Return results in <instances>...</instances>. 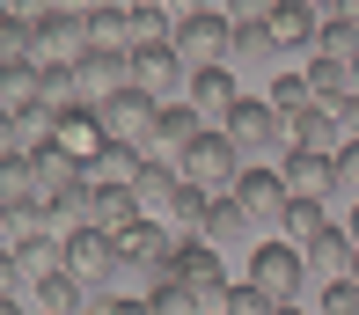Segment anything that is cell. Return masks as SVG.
Masks as SVG:
<instances>
[{
    "label": "cell",
    "mask_w": 359,
    "mask_h": 315,
    "mask_svg": "<svg viewBox=\"0 0 359 315\" xmlns=\"http://www.w3.org/2000/svg\"><path fill=\"white\" fill-rule=\"evenodd\" d=\"M176 169H184V184H198L205 198H227V191H235V176H242V154L227 147V132H198V140L184 147Z\"/></svg>",
    "instance_id": "obj_1"
},
{
    "label": "cell",
    "mask_w": 359,
    "mask_h": 315,
    "mask_svg": "<svg viewBox=\"0 0 359 315\" xmlns=\"http://www.w3.org/2000/svg\"><path fill=\"white\" fill-rule=\"evenodd\" d=\"M169 279L191 293V301H198V315H220V293H227V264H220V250H205V242H176Z\"/></svg>",
    "instance_id": "obj_2"
},
{
    "label": "cell",
    "mask_w": 359,
    "mask_h": 315,
    "mask_svg": "<svg viewBox=\"0 0 359 315\" xmlns=\"http://www.w3.org/2000/svg\"><path fill=\"white\" fill-rule=\"evenodd\" d=\"M169 52L184 59V74L227 66V15H220V8H198V15H184V22H176V37H169Z\"/></svg>",
    "instance_id": "obj_3"
},
{
    "label": "cell",
    "mask_w": 359,
    "mask_h": 315,
    "mask_svg": "<svg viewBox=\"0 0 359 315\" xmlns=\"http://www.w3.org/2000/svg\"><path fill=\"white\" fill-rule=\"evenodd\" d=\"M154 110H161V103H147L140 88H125V95H110V103H95V125H103L110 147L147 154V147H154Z\"/></svg>",
    "instance_id": "obj_4"
},
{
    "label": "cell",
    "mask_w": 359,
    "mask_h": 315,
    "mask_svg": "<svg viewBox=\"0 0 359 315\" xmlns=\"http://www.w3.org/2000/svg\"><path fill=\"white\" fill-rule=\"evenodd\" d=\"M220 132H227V147L242 154V169H250L257 154H271V147H279V110H271L264 95H242V103L227 110V125H220Z\"/></svg>",
    "instance_id": "obj_5"
},
{
    "label": "cell",
    "mask_w": 359,
    "mask_h": 315,
    "mask_svg": "<svg viewBox=\"0 0 359 315\" xmlns=\"http://www.w3.org/2000/svg\"><path fill=\"white\" fill-rule=\"evenodd\" d=\"M301 250L293 242H257L250 250V286L264 293V301H301Z\"/></svg>",
    "instance_id": "obj_6"
},
{
    "label": "cell",
    "mask_w": 359,
    "mask_h": 315,
    "mask_svg": "<svg viewBox=\"0 0 359 315\" xmlns=\"http://www.w3.org/2000/svg\"><path fill=\"white\" fill-rule=\"evenodd\" d=\"M81 52H88V15H81V8H59L52 22L29 29V59H37V66H74Z\"/></svg>",
    "instance_id": "obj_7"
},
{
    "label": "cell",
    "mask_w": 359,
    "mask_h": 315,
    "mask_svg": "<svg viewBox=\"0 0 359 315\" xmlns=\"http://www.w3.org/2000/svg\"><path fill=\"white\" fill-rule=\"evenodd\" d=\"M59 250H67V272L81 286H110L118 279V235H103V227H74Z\"/></svg>",
    "instance_id": "obj_8"
},
{
    "label": "cell",
    "mask_w": 359,
    "mask_h": 315,
    "mask_svg": "<svg viewBox=\"0 0 359 315\" xmlns=\"http://www.w3.org/2000/svg\"><path fill=\"white\" fill-rule=\"evenodd\" d=\"M74 88H81V103H110V95H125L133 88V52H81L74 59Z\"/></svg>",
    "instance_id": "obj_9"
},
{
    "label": "cell",
    "mask_w": 359,
    "mask_h": 315,
    "mask_svg": "<svg viewBox=\"0 0 359 315\" xmlns=\"http://www.w3.org/2000/svg\"><path fill=\"white\" fill-rule=\"evenodd\" d=\"M184 103H191V118H198L205 132H220V125H227V110L242 103L235 66H205V74H191V81H184Z\"/></svg>",
    "instance_id": "obj_10"
},
{
    "label": "cell",
    "mask_w": 359,
    "mask_h": 315,
    "mask_svg": "<svg viewBox=\"0 0 359 315\" xmlns=\"http://www.w3.org/2000/svg\"><path fill=\"white\" fill-rule=\"evenodd\" d=\"M279 147H286V154H337V147H345L337 110L308 103V110H293V118H279Z\"/></svg>",
    "instance_id": "obj_11"
},
{
    "label": "cell",
    "mask_w": 359,
    "mask_h": 315,
    "mask_svg": "<svg viewBox=\"0 0 359 315\" xmlns=\"http://www.w3.org/2000/svg\"><path fill=\"white\" fill-rule=\"evenodd\" d=\"M184 59L169 52V44H154V52H133V88L147 95V103H176L184 95Z\"/></svg>",
    "instance_id": "obj_12"
},
{
    "label": "cell",
    "mask_w": 359,
    "mask_h": 315,
    "mask_svg": "<svg viewBox=\"0 0 359 315\" xmlns=\"http://www.w3.org/2000/svg\"><path fill=\"white\" fill-rule=\"evenodd\" d=\"M235 206L250 213L257 227H271V220H286V184H279V169H257V161H250V169L235 176Z\"/></svg>",
    "instance_id": "obj_13"
},
{
    "label": "cell",
    "mask_w": 359,
    "mask_h": 315,
    "mask_svg": "<svg viewBox=\"0 0 359 315\" xmlns=\"http://www.w3.org/2000/svg\"><path fill=\"white\" fill-rule=\"evenodd\" d=\"M52 272H67V250H59L52 235H37V242H15V250H8V279L22 286V301H29V293H37Z\"/></svg>",
    "instance_id": "obj_14"
},
{
    "label": "cell",
    "mask_w": 359,
    "mask_h": 315,
    "mask_svg": "<svg viewBox=\"0 0 359 315\" xmlns=\"http://www.w3.org/2000/svg\"><path fill=\"white\" fill-rule=\"evenodd\" d=\"M176 191H184V169L147 154V161H140V176H133V206H140V220H161V213L176 206Z\"/></svg>",
    "instance_id": "obj_15"
},
{
    "label": "cell",
    "mask_w": 359,
    "mask_h": 315,
    "mask_svg": "<svg viewBox=\"0 0 359 315\" xmlns=\"http://www.w3.org/2000/svg\"><path fill=\"white\" fill-rule=\"evenodd\" d=\"M169 257H176V235H169L161 220H133V227L118 235V264H133V272H161Z\"/></svg>",
    "instance_id": "obj_16"
},
{
    "label": "cell",
    "mask_w": 359,
    "mask_h": 315,
    "mask_svg": "<svg viewBox=\"0 0 359 315\" xmlns=\"http://www.w3.org/2000/svg\"><path fill=\"white\" fill-rule=\"evenodd\" d=\"M198 118H191V103H184V95H176V103H161L154 110V147H147V154H154V161H184V147L191 140H198Z\"/></svg>",
    "instance_id": "obj_17"
},
{
    "label": "cell",
    "mask_w": 359,
    "mask_h": 315,
    "mask_svg": "<svg viewBox=\"0 0 359 315\" xmlns=\"http://www.w3.org/2000/svg\"><path fill=\"white\" fill-rule=\"evenodd\" d=\"M279 184H286V198H330L337 191V169H330V154H286L279 161Z\"/></svg>",
    "instance_id": "obj_18"
},
{
    "label": "cell",
    "mask_w": 359,
    "mask_h": 315,
    "mask_svg": "<svg viewBox=\"0 0 359 315\" xmlns=\"http://www.w3.org/2000/svg\"><path fill=\"white\" fill-rule=\"evenodd\" d=\"M140 161H147V154H133V147H110V140H103L88 161H81V184H95V191H133Z\"/></svg>",
    "instance_id": "obj_19"
},
{
    "label": "cell",
    "mask_w": 359,
    "mask_h": 315,
    "mask_svg": "<svg viewBox=\"0 0 359 315\" xmlns=\"http://www.w3.org/2000/svg\"><path fill=\"white\" fill-rule=\"evenodd\" d=\"M52 110L44 103H15L8 118H0V132H8V154H37V147H52Z\"/></svg>",
    "instance_id": "obj_20"
},
{
    "label": "cell",
    "mask_w": 359,
    "mask_h": 315,
    "mask_svg": "<svg viewBox=\"0 0 359 315\" xmlns=\"http://www.w3.org/2000/svg\"><path fill=\"white\" fill-rule=\"evenodd\" d=\"M88 293H95V286H81L74 272H52L37 293H29V308H37V315H95Z\"/></svg>",
    "instance_id": "obj_21"
},
{
    "label": "cell",
    "mask_w": 359,
    "mask_h": 315,
    "mask_svg": "<svg viewBox=\"0 0 359 315\" xmlns=\"http://www.w3.org/2000/svg\"><path fill=\"white\" fill-rule=\"evenodd\" d=\"M264 29H271V52H316V29H323V22L301 8V0H279Z\"/></svg>",
    "instance_id": "obj_22"
},
{
    "label": "cell",
    "mask_w": 359,
    "mask_h": 315,
    "mask_svg": "<svg viewBox=\"0 0 359 315\" xmlns=\"http://www.w3.org/2000/svg\"><path fill=\"white\" fill-rule=\"evenodd\" d=\"M301 74H308V103H323V110H345L352 95H359L352 66H337V59H308Z\"/></svg>",
    "instance_id": "obj_23"
},
{
    "label": "cell",
    "mask_w": 359,
    "mask_h": 315,
    "mask_svg": "<svg viewBox=\"0 0 359 315\" xmlns=\"http://www.w3.org/2000/svg\"><path fill=\"white\" fill-rule=\"evenodd\" d=\"M250 235H257V220L235 206V191L205 206V227H198V242H205V250H227V242H250Z\"/></svg>",
    "instance_id": "obj_24"
},
{
    "label": "cell",
    "mask_w": 359,
    "mask_h": 315,
    "mask_svg": "<svg viewBox=\"0 0 359 315\" xmlns=\"http://www.w3.org/2000/svg\"><path fill=\"white\" fill-rule=\"evenodd\" d=\"M301 264L330 286V279H352V242H345V227H323L316 242H301Z\"/></svg>",
    "instance_id": "obj_25"
},
{
    "label": "cell",
    "mask_w": 359,
    "mask_h": 315,
    "mask_svg": "<svg viewBox=\"0 0 359 315\" xmlns=\"http://www.w3.org/2000/svg\"><path fill=\"white\" fill-rule=\"evenodd\" d=\"M29 176H37V198H67V191L81 184V161L52 140V147H37V154H29Z\"/></svg>",
    "instance_id": "obj_26"
},
{
    "label": "cell",
    "mask_w": 359,
    "mask_h": 315,
    "mask_svg": "<svg viewBox=\"0 0 359 315\" xmlns=\"http://www.w3.org/2000/svg\"><path fill=\"white\" fill-rule=\"evenodd\" d=\"M52 140H59V147H67V154H74V161H88V154H95V147H103V125H95V110H88V103H74V110H67V118H59V125H52Z\"/></svg>",
    "instance_id": "obj_27"
},
{
    "label": "cell",
    "mask_w": 359,
    "mask_h": 315,
    "mask_svg": "<svg viewBox=\"0 0 359 315\" xmlns=\"http://www.w3.org/2000/svg\"><path fill=\"white\" fill-rule=\"evenodd\" d=\"M205 206H213V198H205L198 184H184V191H176V206L161 213V227H169L176 242H198V227H205Z\"/></svg>",
    "instance_id": "obj_28"
},
{
    "label": "cell",
    "mask_w": 359,
    "mask_h": 315,
    "mask_svg": "<svg viewBox=\"0 0 359 315\" xmlns=\"http://www.w3.org/2000/svg\"><path fill=\"white\" fill-rule=\"evenodd\" d=\"M264 59H279L264 22H227V66H264Z\"/></svg>",
    "instance_id": "obj_29"
},
{
    "label": "cell",
    "mask_w": 359,
    "mask_h": 315,
    "mask_svg": "<svg viewBox=\"0 0 359 315\" xmlns=\"http://www.w3.org/2000/svg\"><path fill=\"white\" fill-rule=\"evenodd\" d=\"M176 37V22L161 8H125V44H133V52H154V44H169Z\"/></svg>",
    "instance_id": "obj_30"
},
{
    "label": "cell",
    "mask_w": 359,
    "mask_h": 315,
    "mask_svg": "<svg viewBox=\"0 0 359 315\" xmlns=\"http://www.w3.org/2000/svg\"><path fill=\"white\" fill-rule=\"evenodd\" d=\"M0 206H44L37 176H29V154H0Z\"/></svg>",
    "instance_id": "obj_31"
},
{
    "label": "cell",
    "mask_w": 359,
    "mask_h": 315,
    "mask_svg": "<svg viewBox=\"0 0 359 315\" xmlns=\"http://www.w3.org/2000/svg\"><path fill=\"white\" fill-rule=\"evenodd\" d=\"M316 59H337V66H352V59H359V22L330 15V22L316 29Z\"/></svg>",
    "instance_id": "obj_32"
},
{
    "label": "cell",
    "mask_w": 359,
    "mask_h": 315,
    "mask_svg": "<svg viewBox=\"0 0 359 315\" xmlns=\"http://www.w3.org/2000/svg\"><path fill=\"white\" fill-rule=\"evenodd\" d=\"M37 74H44V66L29 59V52L0 59V88H8V110H15V103H37Z\"/></svg>",
    "instance_id": "obj_33"
},
{
    "label": "cell",
    "mask_w": 359,
    "mask_h": 315,
    "mask_svg": "<svg viewBox=\"0 0 359 315\" xmlns=\"http://www.w3.org/2000/svg\"><path fill=\"white\" fill-rule=\"evenodd\" d=\"M279 227H286V242H293V250H301V242H316L323 227H330V213H323L316 198H286V220H279Z\"/></svg>",
    "instance_id": "obj_34"
},
{
    "label": "cell",
    "mask_w": 359,
    "mask_h": 315,
    "mask_svg": "<svg viewBox=\"0 0 359 315\" xmlns=\"http://www.w3.org/2000/svg\"><path fill=\"white\" fill-rule=\"evenodd\" d=\"M133 220H140L133 191H95V213H88V227H103V235H125Z\"/></svg>",
    "instance_id": "obj_35"
},
{
    "label": "cell",
    "mask_w": 359,
    "mask_h": 315,
    "mask_svg": "<svg viewBox=\"0 0 359 315\" xmlns=\"http://www.w3.org/2000/svg\"><path fill=\"white\" fill-rule=\"evenodd\" d=\"M37 103L52 110V118H67V110L81 103V88H74V66H44V74H37Z\"/></svg>",
    "instance_id": "obj_36"
},
{
    "label": "cell",
    "mask_w": 359,
    "mask_h": 315,
    "mask_svg": "<svg viewBox=\"0 0 359 315\" xmlns=\"http://www.w3.org/2000/svg\"><path fill=\"white\" fill-rule=\"evenodd\" d=\"M264 103L279 110V118H293V110H308V74H301V66H286V74L271 81V95H264Z\"/></svg>",
    "instance_id": "obj_37"
},
{
    "label": "cell",
    "mask_w": 359,
    "mask_h": 315,
    "mask_svg": "<svg viewBox=\"0 0 359 315\" xmlns=\"http://www.w3.org/2000/svg\"><path fill=\"white\" fill-rule=\"evenodd\" d=\"M88 52H133V44H125V8L88 15Z\"/></svg>",
    "instance_id": "obj_38"
},
{
    "label": "cell",
    "mask_w": 359,
    "mask_h": 315,
    "mask_svg": "<svg viewBox=\"0 0 359 315\" xmlns=\"http://www.w3.org/2000/svg\"><path fill=\"white\" fill-rule=\"evenodd\" d=\"M0 227H8V250H15V242H37L44 235V213L37 206H0Z\"/></svg>",
    "instance_id": "obj_39"
},
{
    "label": "cell",
    "mask_w": 359,
    "mask_h": 315,
    "mask_svg": "<svg viewBox=\"0 0 359 315\" xmlns=\"http://www.w3.org/2000/svg\"><path fill=\"white\" fill-rule=\"evenodd\" d=\"M271 308H279V301H264L257 286H227L220 293V315H271Z\"/></svg>",
    "instance_id": "obj_40"
},
{
    "label": "cell",
    "mask_w": 359,
    "mask_h": 315,
    "mask_svg": "<svg viewBox=\"0 0 359 315\" xmlns=\"http://www.w3.org/2000/svg\"><path fill=\"white\" fill-rule=\"evenodd\" d=\"M316 315H359V286H352V279H330L323 301H316Z\"/></svg>",
    "instance_id": "obj_41"
},
{
    "label": "cell",
    "mask_w": 359,
    "mask_h": 315,
    "mask_svg": "<svg viewBox=\"0 0 359 315\" xmlns=\"http://www.w3.org/2000/svg\"><path fill=\"white\" fill-rule=\"evenodd\" d=\"M59 8H74V0H8V22H22V29H37V22H52Z\"/></svg>",
    "instance_id": "obj_42"
},
{
    "label": "cell",
    "mask_w": 359,
    "mask_h": 315,
    "mask_svg": "<svg viewBox=\"0 0 359 315\" xmlns=\"http://www.w3.org/2000/svg\"><path fill=\"white\" fill-rule=\"evenodd\" d=\"M330 169H337V184L359 198V140H345V147H337V154H330Z\"/></svg>",
    "instance_id": "obj_43"
},
{
    "label": "cell",
    "mask_w": 359,
    "mask_h": 315,
    "mask_svg": "<svg viewBox=\"0 0 359 315\" xmlns=\"http://www.w3.org/2000/svg\"><path fill=\"white\" fill-rule=\"evenodd\" d=\"M227 8H235L227 22H271V8H279V0H227Z\"/></svg>",
    "instance_id": "obj_44"
},
{
    "label": "cell",
    "mask_w": 359,
    "mask_h": 315,
    "mask_svg": "<svg viewBox=\"0 0 359 315\" xmlns=\"http://www.w3.org/2000/svg\"><path fill=\"white\" fill-rule=\"evenodd\" d=\"M95 315H154V308H147V301H125V293H118V301H95Z\"/></svg>",
    "instance_id": "obj_45"
},
{
    "label": "cell",
    "mask_w": 359,
    "mask_h": 315,
    "mask_svg": "<svg viewBox=\"0 0 359 315\" xmlns=\"http://www.w3.org/2000/svg\"><path fill=\"white\" fill-rule=\"evenodd\" d=\"M337 132H345V140H359V95H352L345 110H337Z\"/></svg>",
    "instance_id": "obj_46"
},
{
    "label": "cell",
    "mask_w": 359,
    "mask_h": 315,
    "mask_svg": "<svg viewBox=\"0 0 359 315\" xmlns=\"http://www.w3.org/2000/svg\"><path fill=\"white\" fill-rule=\"evenodd\" d=\"M205 0H161V15H169V22H184V15H198Z\"/></svg>",
    "instance_id": "obj_47"
},
{
    "label": "cell",
    "mask_w": 359,
    "mask_h": 315,
    "mask_svg": "<svg viewBox=\"0 0 359 315\" xmlns=\"http://www.w3.org/2000/svg\"><path fill=\"white\" fill-rule=\"evenodd\" d=\"M301 8L316 15V22H330V15H337V0H301Z\"/></svg>",
    "instance_id": "obj_48"
},
{
    "label": "cell",
    "mask_w": 359,
    "mask_h": 315,
    "mask_svg": "<svg viewBox=\"0 0 359 315\" xmlns=\"http://www.w3.org/2000/svg\"><path fill=\"white\" fill-rule=\"evenodd\" d=\"M345 242H352V250H359V206H352V220H345Z\"/></svg>",
    "instance_id": "obj_49"
},
{
    "label": "cell",
    "mask_w": 359,
    "mask_h": 315,
    "mask_svg": "<svg viewBox=\"0 0 359 315\" xmlns=\"http://www.w3.org/2000/svg\"><path fill=\"white\" fill-rule=\"evenodd\" d=\"M337 15H345V22H359V0H337Z\"/></svg>",
    "instance_id": "obj_50"
},
{
    "label": "cell",
    "mask_w": 359,
    "mask_h": 315,
    "mask_svg": "<svg viewBox=\"0 0 359 315\" xmlns=\"http://www.w3.org/2000/svg\"><path fill=\"white\" fill-rule=\"evenodd\" d=\"M271 315H308V308H301V301H279V308H271Z\"/></svg>",
    "instance_id": "obj_51"
},
{
    "label": "cell",
    "mask_w": 359,
    "mask_h": 315,
    "mask_svg": "<svg viewBox=\"0 0 359 315\" xmlns=\"http://www.w3.org/2000/svg\"><path fill=\"white\" fill-rule=\"evenodd\" d=\"M125 8H161V0H125Z\"/></svg>",
    "instance_id": "obj_52"
},
{
    "label": "cell",
    "mask_w": 359,
    "mask_h": 315,
    "mask_svg": "<svg viewBox=\"0 0 359 315\" xmlns=\"http://www.w3.org/2000/svg\"><path fill=\"white\" fill-rule=\"evenodd\" d=\"M352 286H359V250H352Z\"/></svg>",
    "instance_id": "obj_53"
},
{
    "label": "cell",
    "mask_w": 359,
    "mask_h": 315,
    "mask_svg": "<svg viewBox=\"0 0 359 315\" xmlns=\"http://www.w3.org/2000/svg\"><path fill=\"white\" fill-rule=\"evenodd\" d=\"M205 8H227V0H205Z\"/></svg>",
    "instance_id": "obj_54"
}]
</instances>
